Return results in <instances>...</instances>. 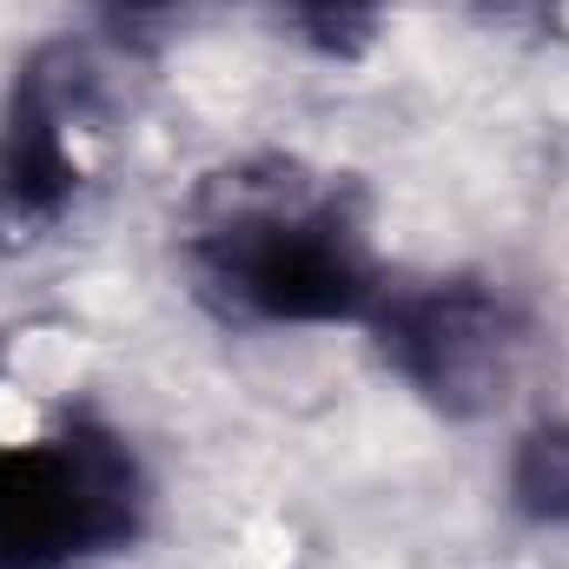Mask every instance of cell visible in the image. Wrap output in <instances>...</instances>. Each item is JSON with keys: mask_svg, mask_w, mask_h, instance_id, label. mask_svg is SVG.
<instances>
[{"mask_svg": "<svg viewBox=\"0 0 569 569\" xmlns=\"http://www.w3.org/2000/svg\"><path fill=\"white\" fill-rule=\"evenodd\" d=\"M199 305L226 325H345L385 298L365 206L298 159H239L199 186L179 239Z\"/></svg>", "mask_w": 569, "mask_h": 569, "instance_id": "6da1fadb", "label": "cell"}, {"mask_svg": "<svg viewBox=\"0 0 569 569\" xmlns=\"http://www.w3.org/2000/svg\"><path fill=\"white\" fill-rule=\"evenodd\" d=\"M146 523V470L93 411L40 430H0V569H80Z\"/></svg>", "mask_w": 569, "mask_h": 569, "instance_id": "7a4b0ae2", "label": "cell"}, {"mask_svg": "<svg viewBox=\"0 0 569 569\" xmlns=\"http://www.w3.org/2000/svg\"><path fill=\"white\" fill-rule=\"evenodd\" d=\"M371 338L398 385H411L443 418H483L510 398L530 325L490 279L385 284L371 305Z\"/></svg>", "mask_w": 569, "mask_h": 569, "instance_id": "3957f363", "label": "cell"}, {"mask_svg": "<svg viewBox=\"0 0 569 569\" xmlns=\"http://www.w3.org/2000/svg\"><path fill=\"white\" fill-rule=\"evenodd\" d=\"M87 67L73 47H47L20 67L13 100L0 113V239H47L87 179Z\"/></svg>", "mask_w": 569, "mask_h": 569, "instance_id": "277c9868", "label": "cell"}, {"mask_svg": "<svg viewBox=\"0 0 569 569\" xmlns=\"http://www.w3.org/2000/svg\"><path fill=\"white\" fill-rule=\"evenodd\" d=\"M510 497L537 523H569V425H543L517 443Z\"/></svg>", "mask_w": 569, "mask_h": 569, "instance_id": "5b68a950", "label": "cell"}, {"mask_svg": "<svg viewBox=\"0 0 569 569\" xmlns=\"http://www.w3.org/2000/svg\"><path fill=\"white\" fill-rule=\"evenodd\" d=\"M272 7H279L311 47H325V53H351V47L371 33V20H378L385 0H272Z\"/></svg>", "mask_w": 569, "mask_h": 569, "instance_id": "8992f818", "label": "cell"}, {"mask_svg": "<svg viewBox=\"0 0 569 569\" xmlns=\"http://www.w3.org/2000/svg\"><path fill=\"white\" fill-rule=\"evenodd\" d=\"M179 7H186V0H93L100 27H107L113 40H146V33H159Z\"/></svg>", "mask_w": 569, "mask_h": 569, "instance_id": "52a82bcc", "label": "cell"}]
</instances>
